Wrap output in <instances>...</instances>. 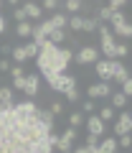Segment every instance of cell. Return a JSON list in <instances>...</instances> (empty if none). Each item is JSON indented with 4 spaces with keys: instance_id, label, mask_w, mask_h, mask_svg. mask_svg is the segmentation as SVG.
<instances>
[{
    "instance_id": "obj_23",
    "label": "cell",
    "mask_w": 132,
    "mask_h": 153,
    "mask_svg": "<svg viewBox=\"0 0 132 153\" xmlns=\"http://www.w3.org/2000/svg\"><path fill=\"white\" fill-rule=\"evenodd\" d=\"M84 123V112H71V117H69V128H79Z\"/></svg>"
},
{
    "instance_id": "obj_1",
    "label": "cell",
    "mask_w": 132,
    "mask_h": 153,
    "mask_svg": "<svg viewBox=\"0 0 132 153\" xmlns=\"http://www.w3.org/2000/svg\"><path fill=\"white\" fill-rule=\"evenodd\" d=\"M74 59L71 49H61V46L51 44V41H41L38 44V56H36V64H38V71L43 76H54L66 71L69 61Z\"/></svg>"
},
{
    "instance_id": "obj_32",
    "label": "cell",
    "mask_w": 132,
    "mask_h": 153,
    "mask_svg": "<svg viewBox=\"0 0 132 153\" xmlns=\"http://www.w3.org/2000/svg\"><path fill=\"white\" fill-rule=\"evenodd\" d=\"M109 16H112L109 8H102V10H99V16H97V21H109Z\"/></svg>"
},
{
    "instance_id": "obj_7",
    "label": "cell",
    "mask_w": 132,
    "mask_h": 153,
    "mask_svg": "<svg viewBox=\"0 0 132 153\" xmlns=\"http://www.w3.org/2000/svg\"><path fill=\"white\" fill-rule=\"evenodd\" d=\"M87 94H89V97H92V100H97V97H109V94H112V87H109V82H99V84H89Z\"/></svg>"
},
{
    "instance_id": "obj_29",
    "label": "cell",
    "mask_w": 132,
    "mask_h": 153,
    "mask_svg": "<svg viewBox=\"0 0 132 153\" xmlns=\"http://www.w3.org/2000/svg\"><path fill=\"white\" fill-rule=\"evenodd\" d=\"M13 18H15L18 23H21V21H28V16H26V10H23V8H15V13H13Z\"/></svg>"
},
{
    "instance_id": "obj_26",
    "label": "cell",
    "mask_w": 132,
    "mask_h": 153,
    "mask_svg": "<svg viewBox=\"0 0 132 153\" xmlns=\"http://www.w3.org/2000/svg\"><path fill=\"white\" fill-rule=\"evenodd\" d=\"M120 140H117V146H122V148H130V143H132V135L130 133H125V135H117Z\"/></svg>"
},
{
    "instance_id": "obj_43",
    "label": "cell",
    "mask_w": 132,
    "mask_h": 153,
    "mask_svg": "<svg viewBox=\"0 0 132 153\" xmlns=\"http://www.w3.org/2000/svg\"><path fill=\"white\" fill-rule=\"evenodd\" d=\"M61 153H71V151H61Z\"/></svg>"
},
{
    "instance_id": "obj_42",
    "label": "cell",
    "mask_w": 132,
    "mask_h": 153,
    "mask_svg": "<svg viewBox=\"0 0 132 153\" xmlns=\"http://www.w3.org/2000/svg\"><path fill=\"white\" fill-rule=\"evenodd\" d=\"M15 3H18V0H10V5H15Z\"/></svg>"
},
{
    "instance_id": "obj_25",
    "label": "cell",
    "mask_w": 132,
    "mask_h": 153,
    "mask_svg": "<svg viewBox=\"0 0 132 153\" xmlns=\"http://www.w3.org/2000/svg\"><path fill=\"white\" fill-rule=\"evenodd\" d=\"M66 8H69L71 16H76V13L81 10V0H66Z\"/></svg>"
},
{
    "instance_id": "obj_33",
    "label": "cell",
    "mask_w": 132,
    "mask_h": 153,
    "mask_svg": "<svg viewBox=\"0 0 132 153\" xmlns=\"http://www.w3.org/2000/svg\"><path fill=\"white\" fill-rule=\"evenodd\" d=\"M23 84H26V74L23 76H13V87L15 89H23Z\"/></svg>"
},
{
    "instance_id": "obj_18",
    "label": "cell",
    "mask_w": 132,
    "mask_h": 153,
    "mask_svg": "<svg viewBox=\"0 0 132 153\" xmlns=\"http://www.w3.org/2000/svg\"><path fill=\"white\" fill-rule=\"evenodd\" d=\"M64 38H66V33H64V28H54V31L48 33V38H46V41H51V44H56V46H59L61 41H64Z\"/></svg>"
},
{
    "instance_id": "obj_27",
    "label": "cell",
    "mask_w": 132,
    "mask_h": 153,
    "mask_svg": "<svg viewBox=\"0 0 132 153\" xmlns=\"http://www.w3.org/2000/svg\"><path fill=\"white\" fill-rule=\"evenodd\" d=\"M122 56H127V46L125 44H114V59H122Z\"/></svg>"
},
{
    "instance_id": "obj_8",
    "label": "cell",
    "mask_w": 132,
    "mask_h": 153,
    "mask_svg": "<svg viewBox=\"0 0 132 153\" xmlns=\"http://www.w3.org/2000/svg\"><path fill=\"white\" fill-rule=\"evenodd\" d=\"M130 130H132V115L122 112L120 117H117V123H114V135H125V133H130Z\"/></svg>"
},
{
    "instance_id": "obj_21",
    "label": "cell",
    "mask_w": 132,
    "mask_h": 153,
    "mask_svg": "<svg viewBox=\"0 0 132 153\" xmlns=\"http://www.w3.org/2000/svg\"><path fill=\"white\" fill-rule=\"evenodd\" d=\"M23 49H26V56H28V59H36V56H38V44H36V41L26 44Z\"/></svg>"
},
{
    "instance_id": "obj_30",
    "label": "cell",
    "mask_w": 132,
    "mask_h": 153,
    "mask_svg": "<svg viewBox=\"0 0 132 153\" xmlns=\"http://www.w3.org/2000/svg\"><path fill=\"white\" fill-rule=\"evenodd\" d=\"M122 94H132V79H130V76L122 82Z\"/></svg>"
},
{
    "instance_id": "obj_20",
    "label": "cell",
    "mask_w": 132,
    "mask_h": 153,
    "mask_svg": "<svg viewBox=\"0 0 132 153\" xmlns=\"http://www.w3.org/2000/svg\"><path fill=\"white\" fill-rule=\"evenodd\" d=\"M97 117H99L102 123H109L112 117H114V110H112V107H102V110H99V115H97Z\"/></svg>"
},
{
    "instance_id": "obj_5",
    "label": "cell",
    "mask_w": 132,
    "mask_h": 153,
    "mask_svg": "<svg viewBox=\"0 0 132 153\" xmlns=\"http://www.w3.org/2000/svg\"><path fill=\"white\" fill-rule=\"evenodd\" d=\"M74 59H76V64H94L99 59V49L97 46H84V49H79V54Z\"/></svg>"
},
{
    "instance_id": "obj_9",
    "label": "cell",
    "mask_w": 132,
    "mask_h": 153,
    "mask_svg": "<svg viewBox=\"0 0 132 153\" xmlns=\"http://www.w3.org/2000/svg\"><path fill=\"white\" fill-rule=\"evenodd\" d=\"M109 61H112V59H97V61H94V66H97V76L102 79V82H109V79H112Z\"/></svg>"
},
{
    "instance_id": "obj_2",
    "label": "cell",
    "mask_w": 132,
    "mask_h": 153,
    "mask_svg": "<svg viewBox=\"0 0 132 153\" xmlns=\"http://www.w3.org/2000/svg\"><path fill=\"white\" fill-rule=\"evenodd\" d=\"M46 82H48V87L54 89V92H61V94L76 87V79H74L71 74H66V71H61V74H54V76H46Z\"/></svg>"
},
{
    "instance_id": "obj_28",
    "label": "cell",
    "mask_w": 132,
    "mask_h": 153,
    "mask_svg": "<svg viewBox=\"0 0 132 153\" xmlns=\"http://www.w3.org/2000/svg\"><path fill=\"white\" fill-rule=\"evenodd\" d=\"M64 94H66V100H71V102H76V100L81 97V94H79V89H76V87H74V89H69V92H64Z\"/></svg>"
},
{
    "instance_id": "obj_3",
    "label": "cell",
    "mask_w": 132,
    "mask_h": 153,
    "mask_svg": "<svg viewBox=\"0 0 132 153\" xmlns=\"http://www.w3.org/2000/svg\"><path fill=\"white\" fill-rule=\"evenodd\" d=\"M99 38H102V49H99V54L104 56V59H114V36H112V31L107 26H99Z\"/></svg>"
},
{
    "instance_id": "obj_14",
    "label": "cell",
    "mask_w": 132,
    "mask_h": 153,
    "mask_svg": "<svg viewBox=\"0 0 132 153\" xmlns=\"http://www.w3.org/2000/svg\"><path fill=\"white\" fill-rule=\"evenodd\" d=\"M23 10H26V16L31 18V21H38V18L43 16L41 5H36V3H26V5H23Z\"/></svg>"
},
{
    "instance_id": "obj_17",
    "label": "cell",
    "mask_w": 132,
    "mask_h": 153,
    "mask_svg": "<svg viewBox=\"0 0 132 153\" xmlns=\"http://www.w3.org/2000/svg\"><path fill=\"white\" fill-rule=\"evenodd\" d=\"M13 105V92L8 87H3L0 89V107H10Z\"/></svg>"
},
{
    "instance_id": "obj_19",
    "label": "cell",
    "mask_w": 132,
    "mask_h": 153,
    "mask_svg": "<svg viewBox=\"0 0 132 153\" xmlns=\"http://www.w3.org/2000/svg\"><path fill=\"white\" fill-rule=\"evenodd\" d=\"M109 97H112V107H125V105H127V94H122V92H114V94H109Z\"/></svg>"
},
{
    "instance_id": "obj_13",
    "label": "cell",
    "mask_w": 132,
    "mask_h": 153,
    "mask_svg": "<svg viewBox=\"0 0 132 153\" xmlns=\"http://www.w3.org/2000/svg\"><path fill=\"white\" fill-rule=\"evenodd\" d=\"M87 130H89V135H102V133H104V123H102V120H99V117H94V115H92V117H89V120H87Z\"/></svg>"
},
{
    "instance_id": "obj_31",
    "label": "cell",
    "mask_w": 132,
    "mask_h": 153,
    "mask_svg": "<svg viewBox=\"0 0 132 153\" xmlns=\"http://www.w3.org/2000/svg\"><path fill=\"white\" fill-rule=\"evenodd\" d=\"M125 3H127V0H109V5H107V8H109V10H120Z\"/></svg>"
},
{
    "instance_id": "obj_24",
    "label": "cell",
    "mask_w": 132,
    "mask_h": 153,
    "mask_svg": "<svg viewBox=\"0 0 132 153\" xmlns=\"http://www.w3.org/2000/svg\"><path fill=\"white\" fill-rule=\"evenodd\" d=\"M97 28H99V21H97V18H84L81 31H97Z\"/></svg>"
},
{
    "instance_id": "obj_11",
    "label": "cell",
    "mask_w": 132,
    "mask_h": 153,
    "mask_svg": "<svg viewBox=\"0 0 132 153\" xmlns=\"http://www.w3.org/2000/svg\"><path fill=\"white\" fill-rule=\"evenodd\" d=\"M23 92H26V97H36V94H38V74H28L26 76Z\"/></svg>"
},
{
    "instance_id": "obj_34",
    "label": "cell",
    "mask_w": 132,
    "mask_h": 153,
    "mask_svg": "<svg viewBox=\"0 0 132 153\" xmlns=\"http://www.w3.org/2000/svg\"><path fill=\"white\" fill-rule=\"evenodd\" d=\"M43 8H48V10H56V8H59V0H43Z\"/></svg>"
},
{
    "instance_id": "obj_37",
    "label": "cell",
    "mask_w": 132,
    "mask_h": 153,
    "mask_svg": "<svg viewBox=\"0 0 132 153\" xmlns=\"http://www.w3.org/2000/svg\"><path fill=\"white\" fill-rule=\"evenodd\" d=\"M10 76H23V69H21V64H18V66H13V69H10Z\"/></svg>"
},
{
    "instance_id": "obj_10",
    "label": "cell",
    "mask_w": 132,
    "mask_h": 153,
    "mask_svg": "<svg viewBox=\"0 0 132 153\" xmlns=\"http://www.w3.org/2000/svg\"><path fill=\"white\" fill-rule=\"evenodd\" d=\"M109 69H112V82H125V79H127V69H125V66H122V61L120 59H112L109 61Z\"/></svg>"
},
{
    "instance_id": "obj_16",
    "label": "cell",
    "mask_w": 132,
    "mask_h": 153,
    "mask_svg": "<svg viewBox=\"0 0 132 153\" xmlns=\"http://www.w3.org/2000/svg\"><path fill=\"white\" fill-rule=\"evenodd\" d=\"M10 56H13V61H15V64H23V61H28L26 49H23V46H15V49H10Z\"/></svg>"
},
{
    "instance_id": "obj_4",
    "label": "cell",
    "mask_w": 132,
    "mask_h": 153,
    "mask_svg": "<svg viewBox=\"0 0 132 153\" xmlns=\"http://www.w3.org/2000/svg\"><path fill=\"white\" fill-rule=\"evenodd\" d=\"M109 21H112V31H114V36H122V38H130L132 36V28H130V23L125 21V13H122V10H112Z\"/></svg>"
},
{
    "instance_id": "obj_39",
    "label": "cell",
    "mask_w": 132,
    "mask_h": 153,
    "mask_svg": "<svg viewBox=\"0 0 132 153\" xmlns=\"http://www.w3.org/2000/svg\"><path fill=\"white\" fill-rule=\"evenodd\" d=\"M94 148H89V146H81V148H76V151H71V153H92Z\"/></svg>"
},
{
    "instance_id": "obj_12",
    "label": "cell",
    "mask_w": 132,
    "mask_h": 153,
    "mask_svg": "<svg viewBox=\"0 0 132 153\" xmlns=\"http://www.w3.org/2000/svg\"><path fill=\"white\" fill-rule=\"evenodd\" d=\"M117 151V138H104L102 143H97L92 153H114Z\"/></svg>"
},
{
    "instance_id": "obj_35",
    "label": "cell",
    "mask_w": 132,
    "mask_h": 153,
    "mask_svg": "<svg viewBox=\"0 0 132 153\" xmlns=\"http://www.w3.org/2000/svg\"><path fill=\"white\" fill-rule=\"evenodd\" d=\"M97 143H99L97 135H89V138H87V146H89V148H97Z\"/></svg>"
},
{
    "instance_id": "obj_38",
    "label": "cell",
    "mask_w": 132,
    "mask_h": 153,
    "mask_svg": "<svg viewBox=\"0 0 132 153\" xmlns=\"http://www.w3.org/2000/svg\"><path fill=\"white\" fill-rule=\"evenodd\" d=\"M94 110V100H87V102H84V112H92Z\"/></svg>"
},
{
    "instance_id": "obj_15",
    "label": "cell",
    "mask_w": 132,
    "mask_h": 153,
    "mask_svg": "<svg viewBox=\"0 0 132 153\" xmlns=\"http://www.w3.org/2000/svg\"><path fill=\"white\" fill-rule=\"evenodd\" d=\"M31 33H33V26H31L28 21H21V23H18L15 36H21V38H31Z\"/></svg>"
},
{
    "instance_id": "obj_40",
    "label": "cell",
    "mask_w": 132,
    "mask_h": 153,
    "mask_svg": "<svg viewBox=\"0 0 132 153\" xmlns=\"http://www.w3.org/2000/svg\"><path fill=\"white\" fill-rule=\"evenodd\" d=\"M61 110H64V107H61V105H59V102H54V105H51V112H54V115H59V112H61Z\"/></svg>"
},
{
    "instance_id": "obj_41",
    "label": "cell",
    "mask_w": 132,
    "mask_h": 153,
    "mask_svg": "<svg viewBox=\"0 0 132 153\" xmlns=\"http://www.w3.org/2000/svg\"><path fill=\"white\" fill-rule=\"evenodd\" d=\"M3 31H5V18L0 16V33H3Z\"/></svg>"
},
{
    "instance_id": "obj_6",
    "label": "cell",
    "mask_w": 132,
    "mask_h": 153,
    "mask_svg": "<svg viewBox=\"0 0 132 153\" xmlns=\"http://www.w3.org/2000/svg\"><path fill=\"white\" fill-rule=\"evenodd\" d=\"M76 128H69V130L64 133V135H59V140H56V148L59 151H71V146H74V140H76Z\"/></svg>"
},
{
    "instance_id": "obj_22",
    "label": "cell",
    "mask_w": 132,
    "mask_h": 153,
    "mask_svg": "<svg viewBox=\"0 0 132 153\" xmlns=\"http://www.w3.org/2000/svg\"><path fill=\"white\" fill-rule=\"evenodd\" d=\"M66 23L74 28V31H81V26H84V18L81 16H71V18H66Z\"/></svg>"
},
{
    "instance_id": "obj_36",
    "label": "cell",
    "mask_w": 132,
    "mask_h": 153,
    "mask_svg": "<svg viewBox=\"0 0 132 153\" xmlns=\"http://www.w3.org/2000/svg\"><path fill=\"white\" fill-rule=\"evenodd\" d=\"M0 71H10V61L8 59H0Z\"/></svg>"
}]
</instances>
